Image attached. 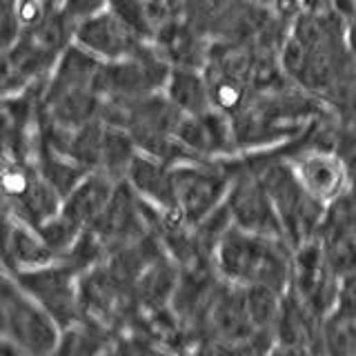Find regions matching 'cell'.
Returning a JSON list of instances; mask_svg holds the SVG:
<instances>
[{
  "label": "cell",
  "mask_w": 356,
  "mask_h": 356,
  "mask_svg": "<svg viewBox=\"0 0 356 356\" xmlns=\"http://www.w3.org/2000/svg\"><path fill=\"white\" fill-rule=\"evenodd\" d=\"M218 274L236 285H265L287 292L292 285L294 250L283 238L263 236L232 225L214 254Z\"/></svg>",
  "instance_id": "6da1fadb"
},
{
  "label": "cell",
  "mask_w": 356,
  "mask_h": 356,
  "mask_svg": "<svg viewBox=\"0 0 356 356\" xmlns=\"http://www.w3.org/2000/svg\"><path fill=\"white\" fill-rule=\"evenodd\" d=\"M0 323L3 339L18 345L25 356H44L58 350L60 325L7 272L0 289Z\"/></svg>",
  "instance_id": "7a4b0ae2"
},
{
  "label": "cell",
  "mask_w": 356,
  "mask_h": 356,
  "mask_svg": "<svg viewBox=\"0 0 356 356\" xmlns=\"http://www.w3.org/2000/svg\"><path fill=\"white\" fill-rule=\"evenodd\" d=\"M25 292L36 298L49 312L60 330L74 325L83 316L81 298H78V274L60 261L31 267V270L7 272Z\"/></svg>",
  "instance_id": "3957f363"
},
{
  "label": "cell",
  "mask_w": 356,
  "mask_h": 356,
  "mask_svg": "<svg viewBox=\"0 0 356 356\" xmlns=\"http://www.w3.org/2000/svg\"><path fill=\"white\" fill-rule=\"evenodd\" d=\"M174 181L178 207L187 222L196 225L225 203L232 187V174L225 163L214 165L207 161H183L174 165Z\"/></svg>",
  "instance_id": "277c9868"
},
{
  "label": "cell",
  "mask_w": 356,
  "mask_h": 356,
  "mask_svg": "<svg viewBox=\"0 0 356 356\" xmlns=\"http://www.w3.org/2000/svg\"><path fill=\"white\" fill-rule=\"evenodd\" d=\"M225 167L232 174V187L227 192L225 203L232 211L234 225L254 234H263V236L285 241L281 216H278L274 200L267 194L261 176L245 170V167L236 163H225Z\"/></svg>",
  "instance_id": "5b68a950"
},
{
  "label": "cell",
  "mask_w": 356,
  "mask_h": 356,
  "mask_svg": "<svg viewBox=\"0 0 356 356\" xmlns=\"http://www.w3.org/2000/svg\"><path fill=\"white\" fill-rule=\"evenodd\" d=\"M92 229L107 245L109 252H114L122 248V245H127L152 232L147 216H145L143 198L134 192L127 178L116 183L114 194H111L103 214L94 220Z\"/></svg>",
  "instance_id": "8992f818"
},
{
  "label": "cell",
  "mask_w": 356,
  "mask_h": 356,
  "mask_svg": "<svg viewBox=\"0 0 356 356\" xmlns=\"http://www.w3.org/2000/svg\"><path fill=\"white\" fill-rule=\"evenodd\" d=\"M74 42L98 56L100 60H120L134 56L147 40L138 38L111 9H103L78 22Z\"/></svg>",
  "instance_id": "52a82bcc"
},
{
  "label": "cell",
  "mask_w": 356,
  "mask_h": 356,
  "mask_svg": "<svg viewBox=\"0 0 356 356\" xmlns=\"http://www.w3.org/2000/svg\"><path fill=\"white\" fill-rule=\"evenodd\" d=\"M292 161L298 181L323 205L332 203L350 187L348 163L339 152L327 147H305Z\"/></svg>",
  "instance_id": "ba28073f"
},
{
  "label": "cell",
  "mask_w": 356,
  "mask_h": 356,
  "mask_svg": "<svg viewBox=\"0 0 356 356\" xmlns=\"http://www.w3.org/2000/svg\"><path fill=\"white\" fill-rule=\"evenodd\" d=\"M176 138L196 159H209L216 154H229L236 147L234 127L227 114L209 109L203 114H183L176 127Z\"/></svg>",
  "instance_id": "9c48e42d"
},
{
  "label": "cell",
  "mask_w": 356,
  "mask_h": 356,
  "mask_svg": "<svg viewBox=\"0 0 356 356\" xmlns=\"http://www.w3.org/2000/svg\"><path fill=\"white\" fill-rule=\"evenodd\" d=\"M127 183L143 200L159 207L163 214L181 211L176 198V181H174L172 163L156 159L152 154L138 152L127 172Z\"/></svg>",
  "instance_id": "30bf717a"
},
{
  "label": "cell",
  "mask_w": 356,
  "mask_h": 356,
  "mask_svg": "<svg viewBox=\"0 0 356 356\" xmlns=\"http://www.w3.org/2000/svg\"><path fill=\"white\" fill-rule=\"evenodd\" d=\"M118 181L109 178L105 172H89L81 183H78L70 194L63 198V214L74 220L78 227H92L94 220L103 214V209L107 207L114 187Z\"/></svg>",
  "instance_id": "8fae6325"
},
{
  "label": "cell",
  "mask_w": 356,
  "mask_h": 356,
  "mask_svg": "<svg viewBox=\"0 0 356 356\" xmlns=\"http://www.w3.org/2000/svg\"><path fill=\"white\" fill-rule=\"evenodd\" d=\"M58 261L36 227L5 216V272L31 270Z\"/></svg>",
  "instance_id": "7c38bea8"
},
{
  "label": "cell",
  "mask_w": 356,
  "mask_h": 356,
  "mask_svg": "<svg viewBox=\"0 0 356 356\" xmlns=\"http://www.w3.org/2000/svg\"><path fill=\"white\" fill-rule=\"evenodd\" d=\"M165 89L167 98L181 114H203L214 109L207 76L194 67H174Z\"/></svg>",
  "instance_id": "4fadbf2b"
},
{
  "label": "cell",
  "mask_w": 356,
  "mask_h": 356,
  "mask_svg": "<svg viewBox=\"0 0 356 356\" xmlns=\"http://www.w3.org/2000/svg\"><path fill=\"white\" fill-rule=\"evenodd\" d=\"M138 145L134 136L122 127L107 125L103 136V156H100V172H105L114 181H125L127 172L138 154Z\"/></svg>",
  "instance_id": "5bb4252c"
},
{
  "label": "cell",
  "mask_w": 356,
  "mask_h": 356,
  "mask_svg": "<svg viewBox=\"0 0 356 356\" xmlns=\"http://www.w3.org/2000/svg\"><path fill=\"white\" fill-rule=\"evenodd\" d=\"M107 9L114 11L138 38L154 40L156 29H154V22H152L149 9L145 0H109Z\"/></svg>",
  "instance_id": "9a60e30c"
},
{
  "label": "cell",
  "mask_w": 356,
  "mask_h": 356,
  "mask_svg": "<svg viewBox=\"0 0 356 356\" xmlns=\"http://www.w3.org/2000/svg\"><path fill=\"white\" fill-rule=\"evenodd\" d=\"M339 309L348 312L350 316L356 318V274L341 278V289H339Z\"/></svg>",
  "instance_id": "2e32d148"
},
{
  "label": "cell",
  "mask_w": 356,
  "mask_h": 356,
  "mask_svg": "<svg viewBox=\"0 0 356 356\" xmlns=\"http://www.w3.org/2000/svg\"><path fill=\"white\" fill-rule=\"evenodd\" d=\"M303 3H305V9H312V11L332 7V0H303Z\"/></svg>",
  "instance_id": "e0dca14e"
}]
</instances>
